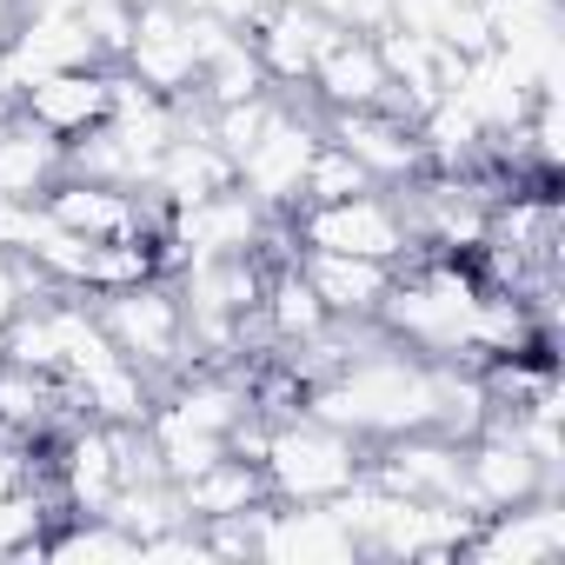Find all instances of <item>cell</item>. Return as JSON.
Masks as SVG:
<instances>
[{
    "label": "cell",
    "mask_w": 565,
    "mask_h": 565,
    "mask_svg": "<svg viewBox=\"0 0 565 565\" xmlns=\"http://www.w3.org/2000/svg\"><path fill=\"white\" fill-rule=\"evenodd\" d=\"M373 186V173L340 147V140H327L320 134V147H313V160H307V180H300V206H327V200H353V193H366ZM294 206V213H300Z\"/></svg>",
    "instance_id": "obj_18"
},
{
    "label": "cell",
    "mask_w": 565,
    "mask_h": 565,
    "mask_svg": "<svg viewBox=\"0 0 565 565\" xmlns=\"http://www.w3.org/2000/svg\"><path fill=\"white\" fill-rule=\"evenodd\" d=\"M21 120H34L41 134L54 140H74L87 127L107 120V67H61V74H41L28 94H21Z\"/></svg>",
    "instance_id": "obj_11"
},
{
    "label": "cell",
    "mask_w": 565,
    "mask_h": 565,
    "mask_svg": "<svg viewBox=\"0 0 565 565\" xmlns=\"http://www.w3.org/2000/svg\"><path fill=\"white\" fill-rule=\"evenodd\" d=\"M259 472H266L273 499H287V505H327L333 492H347L366 472V439L340 433V426H327L313 413H294V419L273 426Z\"/></svg>",
    "instance_id": "obj_1"
},
{
    "label": "cell",
    "mask_w": 565,
    "mask_h": 565,
    "mask_svg": "<svg viewBox=\"0 0 565 565\" xmlns=\"http://www.w3.org/2000/svg\"><path fill=\"white\" fill-rule=\"evenodd\" d=\"M114 67H127V74H134L140 87H153L160 100L193 94L200 54H193V34H186V14L173 8V0H140V8H134V41H127V54H120Z\"/></svg>",
    "instance_id": "obj_6"
},
{
    "label": "cell",
    "mask_w": 565,
    "mask_h": 565,
    "mask_svg": "<svg viewBox=\"0 0 565 565\" xmlns=\"http://www.w3.org/2000/svg\"><path fill=\"white\" fill-rule=\"evenodd\" d=\"M300 246H327V253H360V259H386V266H413L419 246L406 233V206L393 200V186H366L353 200H327V206H300L294 213Z\"/></svg>",
    "instance_id": "obj_3"
},
{
    "label": "cell",
    "mask_w": 565,
    "mask_h": 565,
    "mask_svg": "<svg viewBox=\"0 0 565 565\" xmlns=\"http://www.w3.org/2000/svg\"><path fill=\"white\" fill-rule=\"evenodd\" d=\"M253 558H360V545H353V532L340 525L333 505H287V499H273L259 512Z\"/></svg>",
    "instance_id": "obj_12"
},
{
    "label": "cell",
    "mask_w": 565,
    "mask_h": 565,
    "mask_svg": "<svg viewBox=\"0 0 565 565\" xmlns=\"http://www.w3.org/2000/svg\"><path fill=\"white\" fill-rule=\"evenodd\" d=\"M459 558H479V565H558L565 558V492H539V499H519L505 512H479Z\"/></svg>",
    "instance_id": "obj_5"
},
{
    "label": "cell",
    "mask_w": 565,
    "mask_h": 565,
    "mask_svg": "<svg viewBox=\"0 0 565 565\" xmlns=\"http://www.w3.org/2000/svg\"><path fill=\"white\" fill-rule=\"evenodd\" d=\"M320 134L340 140L366 173L373 186H399L413 173H426V147L413 134V120H399L393 107H353V114H320Z\"/></svg>",
    "instance_id": "obj_7"
},
{
    "label": "cell",
    "mask_w": 565,
    "mask_h": 565,
    "mask_svg": "<svg viewBox=\"0 0 565 565\" xmlns=\"http://www.w3.org/2000/svg\"><path fill=\"white\" fill-rule=\"evenodd\" d=\"M94 320H100V333L114 340L120 360L153 373V386H173L193 366V353H186V307H180V287L167 273L140 279V287H120V294H94Z\"/></svg>",
    "instance_id": "obj_2"
},
{
    "label": "cell",
    "mask_w": 565,
    "mask_h": 565,
    "mask_svg": "<svg viewBox=\"0 0 565 565\" xmlns=\"http://www.w3.org/2000/svg\"><path fill=\"white\" fill-rule=\"evenodd\" d=\"M273 114H279V87H266V94H253V100H233V107H206V140H213L226 160H239V153L266 134Z\"/></svg>",
    "instance_id": "obj_19"
},
{
    "label": "cell",
    "mask_w": 565,
    "mask_h": 565,
    "mask_svg": "<svg viewBox=\"0 0 565 565\" xmlns=\"http://www.w3.org/2000/svg\"><path fill=\"white\" fill-rule=\"evenodd\" d=\"M246 41H253V54H259L273 87H307L320 47L333 41V21L313 14L307 0H266V14L246 28Z\"/></svg>",
    "instance_id": "obj_8"
},
{
    "label": "cell",
    "mask_w": 565,
    "mask_h": 565,
    "mask_svg": "<svg viewBox=\"0 0 565 565\" xmlns=\"http://www.w3.org/2000/svg\"><path fill=\"white\" fill-rule=\"evenodd\" d=\"M220 186H233V160L206 140V127H200V134H180V140L153 160V173H147V193L167 200V206H193V200H206V193H220Z\"/></svg>",
    "instance_id": "obj_13"
},
{
    "label": "cell",
    "mask_w": 565,
    "mask_h": 565,
    "mask_svg": "<svg viewBox=\"0 0 565 565\" xmlns=\"http://www.w3.org/2000/svg\"><path fill=\"white\" fill-rule=\"evenodd\" d=\"M273 499V486H266V472L253 466V459H239V452H220L206 472H193L186 486H180V505H186V519L200 525V519H233V512H259Z\"/></svg>",
    "instance_id": "obj_14"
},
{
    "label": "cell",
    "mask_w": 565,
    "mask_h": 565,
    "mask_svg": "<svg viewBox=\"0 0 565 565\" xmlns=\"http://www.w3.org/2000/svg\"><path fill=\"white\" fill-rule=\"evenodd\" d=\"M259 333H266V347H300V340H313L333 313L320 307V294L307 287V273L300 266H279V273H266V294H259Z\"/></svg>",
    "instance_id": "obj_16"
},
{
    "label": "cell",
    "mask_w": 565,
    "mask_h": 565,
    "mask_svg": "<svg viewBox=\"0 0 565 565\" xmlns=\"http://www.w3.org/2000/svg\"><path fill=\"white\" fill-rule=\"evenodd\" d=\"M300 273H307V287L320 294V307L333 320H380L393 279H399V266H386V259L327 253V246H300Z\"/></svg>",
    "instance_id": "obj_10"
},
{
    "label": "cell",
    "mask_w": 565,
    "mask_h": 565,
    "mask_svg": "<svg viewBox=\"0 0 565 565\" xmlns=\"http://www.w3.org/2000/svg\"><path fill=\"white\" fill-rule=\"evenodd\" d=\"M21 21H47V14H81V0H14Z\"/></svg>",
    "instance_id": "obj_21"
},
{
    "label": "cell",
    "mask_w": 565,
    "mask_h": 565,
    "mask_svg": "<svg viewBox=\"0 0 565 565\" xmlns=\"http://www.w3.org/2000/svg\"><path fill=\"white\" fill-rule=\"evenodd\" d=\"M47 287H54V279H47L28 253H8V246H0V327H8L28 300H41Z\"/></svg>",
    "instance_id": "obj_20"
},
{
    "label": "cell",
    "mask_w": 565,
    "mask_h": 565,
    "mask_svg": "<svg viewBox=\"0 0 565 565\" xmlns=\"http://www.w3.org/2000/svg\"><path fill=\"white\" fill-rule=\"evenodd\" d=\"M266 87H273V81H266V67H259V54H253L246 34L220 41V47L200 61V81H193L200 107H233V100H253V94H266Z\"/></svg>",
    "instance_id": "obj_17"
},
{
    "label": "cell",
    "mask_w": 565,
    "mask_h": 565,
    "mask_svg": "<svg viewBox=\"0 0 565 565\" xmlns=\"http://www.w3.org/2000/svg\"><path fill=\"white\" fill-rule=\"evenodd\" d=\"M307 94L320 114H353V107H380L386 100V61L373 47V34H353V28H333V41L320 47L313 74H307Z\"/></svg>",
    "instance_id": "obj_9"
},
{
    "label": "cell",
    "mask_w": 565,
    "mask_h": 565,
    "mask_svg": "<svg viewBox=\"0 0 565 565\" xmlns=\"http://www.w3.org/2000/svg\"><path fill=\"white\" fill-rule=\"evenodd\" d=\"M380 492H399V499H426V505H466V446L446 439V433H393V439H373L366 446V472ZM472 512V505H466Z\"/></svg>",
    "instance_id": "obj_4"
},
{
    "label": "cell",
    "mask_w": 565,
    "mask_h": 565,
    "mask_svg": "<svg viewBox=\"0 0 565 565\" xmlns=\"http://www.w3.org/2000/svg\"><path fill=\"white\" fill-rule=\"evenodd\" d=\"M61 173H67V140L41 134L21 114L0 127V193H8V200H41Z\"/></svg>",
    "instance_id": "obj_15"
}]
</instances>
